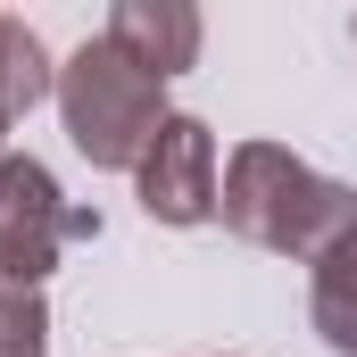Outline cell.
Instances as JSON below:
<instances>
[{
    "label": "cell",
    "instance_id": "cell-1",
    "mask_svg": "<svg viewBox=\"0 0 357 357\" xmlns=\"http://www.w3.org/2000/svg\"><path fill=\"white\" fill-rule=\"evenodd\" d=\"M216 216L241 241L274 250V258H324L357 225V191L333 183V175H316L282 142H241L233 167H225V183H216Z\"/></svg>",
    "mask_w": 357,
    "mask_h": 357
},
{
    "label": "cell",
    "instance_id": "cell-2",
    "mask_svg": "<svg viewBox=\"0 0 357 357\" xmlns=\"http://www.w3.org/2000/svg\"><path fill=\"white\" fill-rule=\"evenodd\" d=\"M59 116H67V133H75V150H84L91 167H142V150L167 125V84L142 75L100 33V42H84L59 67Z\"/></svg>",
    "mask_w": 357,
    "mask_h": 357
},
{
    "label": "cell",
    "instance_id": "cell-3",
    "mask_svg": "<svg viewBox=\"0 0 357 357\" xmlns=\"http://www.w3.org/2000/svg\"><path fill=\"white\" fill-rule=\"evenodd\" d=\"M67 241H100V216L91 208H67L59 183H50V167L0 150V282L33 291L42 274L59 266Z\"/></svg>",
    "mask_w": 357,
    "mask_h": 357
},
{
    "label": "cell",
    "instance_id": "cell-4",
    "mask_svg": "<svg viewBox=\"0 0 357 357\" xmlns=\"http://www.w3.org/2000/svg\"><path fill=\"white\" fill-rule=\"evenodd\" d=\"M133 183H142V208L158 225H208L216 216V133L199 116H167L158 142L142 150Z\"/></svg>",
    "mask_w": 357,
    "mask_h": 357
},
{
    "label": "cell",
    "instance_id": "cell-5",
    "mask_svg": "<svg viewBox=\"0 0 357 357\" xmlns=\"http://www.w3.org/2000/svg\"><path fill=\"white\" fill-rule=\"evenodd\" d=\"M108 42H116L142 75L175 84L183 67L199 59V8H183V0H116V8H108Z\"/></svg>",
    "mask_w": 357,
    "mask_h": 357
},
{
    "label": "cell",
    "instance_id": "cell-6",
    "mask_svg": "<svg viewBox=\"0 0 357 357\" xmlns=\"http://www.w3.org/2000/svg\"><path fill=\"white\" fill-rule=\"evenodd\" d=\"M307 316H316V333L341 357H357V225L316 258V299H307Z\"/></svg>",
    "mask_w": 357,
    "mask_h": 357
},
{
    "label": "cell",
    "instance_id": "cell-7",
    "mask_svg": "<svg viewBox=\"0 0 357 357\" xmlns=\"http://www.w3.org/2000/svg\"><path fill=\"white\" fill-rule=\"evenodd\" d=\"M42 91H50V59H42V42H33V25H25V17H0V133H8Z\"/></svg>",
    "mask_w": 357,
    "mask_h": 357
}]
</instances>
